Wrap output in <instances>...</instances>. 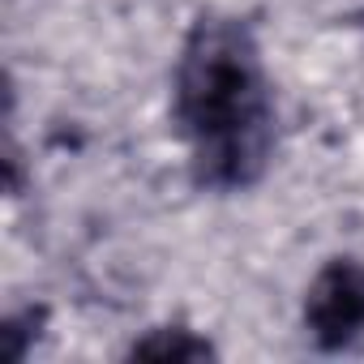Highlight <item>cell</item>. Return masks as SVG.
I'll list each match as a JSON object with an SVG mask.
<instances>
[{
    "mask_svg": "<svg viewBox=\"0 0 364 364\" xmlns=\"http://www.w3.org/2000/svg\"><path fill=\"white\" fill-rule=\"evenodd\" d=\"M171 133L202 193H249L279 154V95L257 31L228 9H202L171 65Z\"/></svg>",
    "mask_w": 364,
    "mask_h": 364,
    "instance_id": "cell-1",
    "label": "cell"
},
{
    "mask_svg": "<svg viewBox=\"0 0 364 364\" xmlns=\"http://www.w3.org/2000/svg\"><path fill=\"white\" fill-rule=\"evenodd\" d=\"M300 326L326 355L364 343V257L334 253L313 270L300 296Z\"/></svg>",
    "mask_w": 364,
    "mask_h": 364,
    "instance_id": "cell-2",
    "label": "cell"
},
{
    "mask_svg": "<svg viewBox=\"0 0 364 364\" xmlns=\"http://www.w3.org/2000/svg\"><path fill=\"white\" fill-rule=\"evenodd\" d=\"M124 355L129 360H189V364H198V360H215L219 355V347H215V338L206 334V330H198V326H189V321H159V326H150V330H141L129 347H124Z\"/></svg>",
    "mask_w": 364,
    "mask_h": 364,
    "instance_id": "cell-3",
    "label": "cell"
},
{
    "mask_svg": "<svg viewBox=\"0 0 364 364\" xmlns=\"http://www.w3.org/2000/svg\"><path fill=\"white\" fill-rule=\"evenodd\" d=\"M43 321H48V309L43 304H26V309H18V313L5 317V343H9V360L14 364L31 355V338H39Z\"/></svg>",
    "mask_w": 364,
    "mask_h": 364,
    "instance_id": "cell-4",
    "label": "cell"
}]
</instances>
